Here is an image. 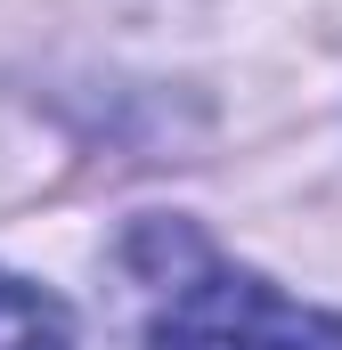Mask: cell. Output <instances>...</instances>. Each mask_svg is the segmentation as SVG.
Here are the masks:
<instances>
[{"label": "cell", "mask_w": 342, "mask_h": 350, "mask_svg": "<svg viewBox=\"0 0 342 350\" xmlns=\"http://www.w3.org/2000/svg\"><path fill=\"white\" fill-rule=\"evenodd\" d=\"M155 350H342V318L285 301L245 269H204L155 318Z\"/></svg>", "instance_id": "cell-1"}, {"label": "cell", "mask_w": 342, "mask_h": 350, "mask_svg": "<svg viewBox=\"0 0 342 350\" xmlns=\"http://www.w3.org/2000/svg\"><path fill=\"white\" fill-rule=\"evenodd\" d=\"M0 350H74V318L57 293L0 277Z\"/></svg>", "instance_id": "cell-2"}]
</instances>
